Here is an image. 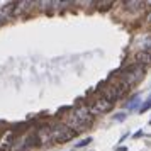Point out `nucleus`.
Wrapping results in <instances>:
<instances>
[{
	"mask_svg": "<svg viewBox=\"0 0 151 151\" xmlns=\"http://www.w3.org/2000/svg\"><path fill=\"white\" fill-rule=\"evenodd\" d=\"M117 78H121L124 83H127L129 87L139 83L144 78V66L137 65V63H131L121 71H117Z\"/></svg>",
	"mask_w": 151,
	"mask_h": 151,
	"instance_id": "obj_1",
	"label": "nucleus"
},
{
	"mask_svg": "<svg viewBox=\"0 0 151 151\" xmlns=\"http://www.w3.org/2000/svg\"><path fill=\"white\" fill-rule=\"evenodd\" d=\"M51 134H53V139L58 141V143H66V141H70V139H73L76 136L75 131L63 122L53 124L51 126Z\"/></svg>",
	"mask_w": 151,
	"mask_h": 151,
	"instance_id": "obj_2",
	"label": "nucleus"
},
{
	"mask_svg": "<svg viewBox=\"0 0 151 151\" xmlns=\"http://www.w3.org/2000/svg\"><path fill=\"white\" fill-rule=\"evenodd\" d=\"M112 105L114 104L110 102V100H107L104 95L100 97H95V99H92V102H90V110H92V114L93 116H97V114H104V112H109L110 109H112Z\"/></svg>",
	"mask_w": 151,
	"mask_h": 151,
	"instance_id": "obj_3",
	"label": "nucleus"
},
{
	"mask_svg": "<svg viewBox=\"0 0 151 151\" xmlns=\"http://www.w3.org/2000/svg\"><path fill=\"white\" fill-rule=\"evenodd\" d=\"M36 134H37L39 144H42V146H49L51 141H55L53 139V134H51V126H46V124L39 126L37 131H36Z\"/></svg>",
	"mask_w": 151,
	"mask_h": 151,
	"instance_id": "obj_4",
	"label": "nucleus"
},
{
	"mask_svg": "<svg viewBox=\"0 0 151 151\" xmlns=\"http://www.w3.org/2000/svg\"><path fill=\"white\" fill-rule=\"evenodd\" d=\"M75 116L78 117L85 126H90V124L93 122V114H92V110H90L88 105H78L75 109Z\"/></svg>",
	"mask_w": 151,
	"mask_h": 151,
	"instance_id": "obj_5",
	"label": "nucleus"
},
{
	"mask_svg": "<svg viewBox=\"0 0 151 151\" xmlns=\"http://www.w3.org/2000/svg\"><path fill=\"white\" fill-rule=\"evenodd\" d=\"M15 139H14V132L12 131H7L4 136L0 137V151H10L12 146H14Z\"/></svg>",
	"mask_w": 151,
	"mask_h": 151,
	"instance_id": "obj_6",
	"label": "nucleus"
},
{
	"mask_svg": "<svg viewBox=\"0 0 151 151\" xmlns=\"http://www.w3.org/2000/svg\"><path fill=\"white\" fill-rule=\"evenodd\" d=\"M66 126H70V127L76 132V134H78L80 131L85 129V124H83L82 121L75 116V112H73V114H66Z\"/></svg>",
	"mask_w": 151,
	"mask_h": 151,
	"instance_id": "obj_7",
	"label": "nucleus"
},
{
	"mask_svg": "<svg viewBox=\"0 0 151 151\" xmlns=\"http://www.w3.org/2000/svg\"><path fill=\"white\" fill-rule=\"evenodd\" d=\"M32 5H34V2H31V0H22V2H17L14 5V10H12V15H22L26 14L27 10H31L32 9Z\"/></svg>",
	"mask_w": 151,
	"mask_h": 151,
	"instance_id": "obj_8",
	"label": "nucleus"
},
{
	"mask_svg": "<svg viewBox=\"0 0 151 151\" xmlns=\"http://www.w3.org/2000/svg\"><path fill=\"white\" fill-rule=\"evenodd\" d=\"M134 63H137V65H141V66H148V65H151V53H148V51H139V53H136V56H134Z\"/></svg>",
	"mask_w": 151,
	"mask_h": 151,
	"instance_id": "obj_9",
	"label": "nucleus"
},
{
	"mask_svg": "<svg viewBox=\"0 0 151 151\" xmlns=\"http://www.w3.org/2000/svg\"><path fill=\"white\" fill-rule=\"evenodd\" d=\"M15 4H7L5 7H0V24L4 21H7L9 15H12V10H14Z\"/></svg>",
	"mask_w": 151,
	"mask_h": 151,
	"instance_id": "obj_10",
	"label": "nucleus"
},
{
	"mask_svg": "<svg viewBox=\"0 0 151 151\" xmlns=\"http://www.w3.org/2000/svg\"><path fill=\"white\" fill-rule=\"evenodd\" d=\"M124 5L127 10H143L144 9V2H139V0H129V2H124Z\"/></svg>",
	"mask_w": 151,
	"mask_h": 151,
	"instance_id": "obj_11",
	"label": "nucleus"
},
{
	"mask_svg": "<svg viewBox=\"0 0 151 151\" xmlns=\"http://www.w3.org/2000/svg\"><path fill=\"white\" fill-rule=\"evenodd\" d=\"M139 99H141L139 95H134V97H132V99L129 100V104H126V107H127V110L136 109V107H137V104H139Z\"/></svg>",
	"mask_w": 151,
	"mask_h": 151,
	"instance_id": "obj_12",
	"label": "nucleus"
},
{
	"mask_svg": "<svg viewBox=\"0 0 151 151\" xmlns=\"http://www.w3.org/2000/svg\"><path fill=\"white\" fill-rule=\"evenodd\" d=\"M112 4H114L112 0H102V2H97V7L100 9V10H107V9H110Z\"/></svg>",
	"mask_w": 151,
	"mask_h": 151,
	"instance_id": "obj_13",
	"label": "nucleus"
},
{
	"mask_svg": "<svg viewBox=\"0 0 151 151\" xmlns=\"http://www.w3.org/2000/svg\"><path fill=\"white\" fill-rule=\"evenodd\" d=\"M151 107V97L150 99H148V100H146V102L143 104V105H141V107H139V112H141V114H144V112H146V110L150 109Z\"/></svg>",
	"mask_w": 151,
	"mask_h": 151,
	"instance_id": "obj_14",
	"label": "nucleus"
},
{
	"mask_svg": "<svg viewBox=\"0 0 151 151\" xmlns=\"http://www.w3.org/2000/svg\"><path fill=\"white\" fill-rule=\"evenodd\" d=\"M92 143V137H87V139H82V141H78L75 144V148H83V146H87V144Z\"/></svg>",
	"mask_w": 151,
	"mask_h": 151,
	"instance_id": "obj_15",
	"label": "nucleus"
},
{
	"mask_svg": "<svg viewBox=\"0 0 151 151\" xmlns=\"http://www.w3.org/2000/svg\"><path fill=\"white\" fill-rule=\"evenodd\" d=\"M144 51L151 53V37H148V39L144 41Z\"/></svg>",
	"mask_w": 151,
	"mask_h": 151,
	"instance_id": "obj_16",
	"label": "nucleus"
},
{
	"mask_svg": "<svg viewBox=\"0 0 151 151\" xmlns=\"http://www.w3.org/2000/svg\"><path fill=\"white\" fill-rule=\"evenodd\" d=\"M114 119H116V121H124V119H126V114H124V112H119L117 116H114Z\"/></svg>",
	"mask_w": 151,
	"mask_h": 151,
	"instance_id": "obj_17",
	"label": "nucleus"
},
{
	"mask_svg": "<svg viewBox=\"0 0 151 151\" xmlns=\"http://www.w3.org/2000/svg\"><path fill=\"white\" fill-rule=\"evenodd\" d=\"M141 136H143V131H137L136 134H134V137H141Z\"/></svg>",
	"mask_w": 151,
	"mask_h": 151,
	"instance_id": "obj_18",
	"label": "nucleus"
},
{
	"mask_svg": "<svg viewBox=\"0 0 151 151\" xmlns=\"http://www.w3.org/2000/svg\"><path fill=\"white\" fill-rule=\"evenodd\" d=\"M117 151H127V148H124V146H121V148H117Z\"/></svg>",
	"mask_w": 151,
	"mask_h": 151,
	"instance_id": "obj_19",
	"label": "nucleus"
},
{
	"mask_svg": "<svg viewBox=\"0 0 151 151\" xmlns=\"http://www.w3.org/2000/svg\"><path fill=\"white\" fill-rule=\"evenodd\" d=\"M146 19H148V21L151 22V12H150V14H148V17H146Z\"/></svg>",
	"mask_w": 151,
	"mask_h": 151,
	"instance_id": "obj_20",
	"label": "nucleus"
}]
</instances>
